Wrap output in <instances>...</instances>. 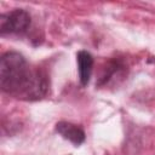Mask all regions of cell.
<instances>
[{"label":"cell","instance_id":"obj_2","mask_svg":"<svg viewBox=\"0 0 155 155\" xmlns=\"http://www.w3.org/2000/svg\"><path fill=\"white\" fill-rule=\"evenodd\" d=\"M30 23V15L23 8H16L0 16V33L1 35L24 34L28 31Z\"/></svg>","mask_w":155,"mask_h":155},{"label":"cell","instance_id":"obj_3","mask_svg":"<svg viewBox=\"0 0 155 155\" xmlns=\"http://www.w3.org/2000/svg\"><path fill=\"white\" fill-rule=\"evenodd\" d=\"M56 132L59 133L64 139H68L74 145H80L85 142V132L84 130L68 121H59L56 124Z\"/></svg>","mask_w":155,"mask_h":155},{"label":"cell","instance_id":"obj_4","mask_svg":"<svg viewBox=\"0 0 155 155\" xmlns=\"http://www.w3.org/2000/svg\"><path fill=\"white\" fill-rule=\"evenodd\" d=\"M78 68H79V79L82 86H86L90 82L92 70H93V57L87 51H79L76 54Z\"/></svg>","mask_w":155,"mask_h":155},{"label":"cell","instance_id":"obj_5","mask_svg":"<svg viewBox=\"0 0 155 155\" xmlns=\"http://www.w3.org/2000/svg\"><path fill=\"white\" fill-rule=\"evenodd\" d=\"M122 68H125V65H124V63H122L121 61H111V62L109 63V65L107 67L104 74L101 76L98 85H104V84H107V82L111 79V76H113L115 73H116V74L120 73V71L122 70Z\"/></svg>","mask_w":155,"mask_h":155},{"label":"cell","instance_id":"obj_1","mask_svg":"<svg viewBox=\"0 0 155 155\" xmlns=\"http://www.w3.org/2000/svg\"><path fill=\"white\" fill-rule=\"evenodd\" d=\"M0 87L11 96L27 101H38L48 92L45 71L31 69L18 52H6L0 59Z\"/></svg>","mask_w":155,"mask_h":155}]
</instances>
